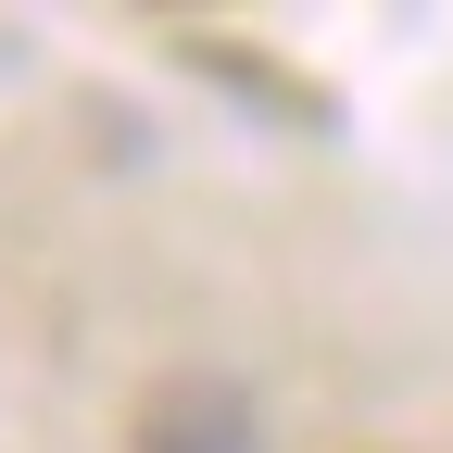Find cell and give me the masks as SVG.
<instances>
[{
  "label": "cell",
  "instance_id": "6da1fadb",
  "mask_svg": "<svg viewBox=\"0 0 453 453\" xmlns=\"http://www.w3.org/2000/svg\"><path fill=\"white\" fill-rule=\"evenodd\" d=\"M127 453H265V441H252V403L226 378H164L127 428Z\"/></svg>",
  "mask_w": 453,
  "mask_h": 453
}]
</instances>
